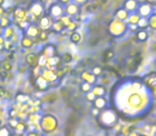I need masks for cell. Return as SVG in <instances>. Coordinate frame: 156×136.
I'll use <instances>...</instances> for the list:
<instances>
[{"label":"cell","instance_id":"1","mask_svg":"<svg viewBox=\"0 0 156 136\" xmlns=\"http://www.w3.org/2000/svg\"><path fill=\"white\" fill-rule=\"evenodd\" d=\"M117 115L111 110H105L100 114V120L105 125H112L117 122Z\"/></svg>","mask_w":156,"mask_h":136},{"label":"cell","instance_id":"2","mask_svg":"<svg viewBox=\"0 0 156 136\" xmlns=\"http://www.w3.org/2000/svg\"><path fill=\"white\" fill-rule=\"evenodd\" d=\"M125 30H126V25L124 24V22H121V20H118V19L112 20L110 26H109V31L115 36L122 35Z\"/></svg>","mask_w":156,"mask_h":136},{"label":"cell","instance_id":"3","mask_svg":"<svg viewBox=\"0 0 156 136\" xmlns=\"http://www.w3.org/2000/svg\"><path fill=\"white\" fill-rule=\"evenodd\" d=\"M49 14L51 17L60 19L63 16V14H64V8L60 3H52L49 9Z\"/></svg>","mask_w":156,"mask_h":136},{"label":"cell","instance_id":"4","mask_svg":"<svg viewBox=\"0 0 156 136\" xmlns=\"http://www.w3.org/2000/svg\"><path fill=\"white\" fill-rule=\"evenodd\" d=\"M79 8L80 7H78L76 3L71 2V3H69V5H65L64 13H66V15L69 16V17H74V16H76L77 14L80 13V9H79Z\"/></svg>","mask_w":156,"mask_h":136},{"label":"cell","instance_id":"5","mask_svg":"<svg viewBox=\"0 0 156 136\" xmlns=\"http://www.w3.org/2000/svg\"><path fill=\"white\" fill-rule=\"evenodd\" d=\"M127 102L128 105H130L132 108H139L141 105V103H142V97L138 93H133L128 97Z\"/></svg>","mask_w":156,"mask_h":136},{"label":"cell","instance_id":"6","mask_svg":"<svg viewBox=\"0 0 156 136\" xmlns=\"http://www.w3.org/2000/svg\"><path fill=\"white\" fill-rule=\"evenodd\" d=\"M138 14L140 15V17H149L152 14V5L150 3L145 2V3H141L138 7Z\"/></svg>","mask_w":156,"mask_h":136},{"label":"cell","instance_id":"7","mask_svg":"<svg viewBox=\"0 0 156 136\" xmlns=\"http://www.w3.org/2000/svg\"><path fill=\"white\" fill-rule=\"evenodd\" d=\"M80 78H81V80H83V82H87V83H89V84H91V85H93V84H95V83H96V77L94 76L92 72L88 71V70H85V71L81 72Z\"/></svg>","mask_w":156,"mask_h":136},{"label":"cell","instance_id":"8","mask_svg":"<svg viewBox=\"0 0 156 136\" xmlns=\"http://www.w3.org/2000/svg\"><path fill=\"white\" fill-rule=\"evenodd\" d=\"M138 7H139V3L137 2V0H125L123 8L128 13H135L138 10Z\"/></svg>","mask_w":156,"mask_h":136},{"label":"cell","instance_id":"9","mask_svg":"<svg viewBox=\"0 0 156 136\" xmlns=\"http://www.w3.org/2000/svg\"><path fill=\"white\" fill-rule=\"evenodd\" d=\"M61 61H62V60H61V56L55 55V56H52V58H47V62H46V64L48 65V67L50 68V70H54V71H56V67L60 64Z\"/></svg>","mask_w":156,"mask_h":136},{"label":"cell","instance_id":"10","mask_svg":"<svg viewBox=\"0 0 156 136\" xmlns=\"http://www.w3.org/2000/svg\"><path fill=\"white\" fill-rule=\"evenodd\" d=\"M115 18H117L118 20L125 22V20H127L128 16H129V13H128V12L126 11V10L124 9L123 7H122V8H119V9L115 11Z\"/></svg>","mask_w":156,"mask_h":136},{"label":"cell","instance_id":"11","mask_svg":"<svg viewBox=\"0 0 156 136\" xmlns=\"http://www.w3.org/2000/svg\"><path fill=\"white\" fill-rule=\"evenodd\" d=\"M92 93L95 95V97H104L106 95L107 91H106V87L104 85H101V84H96L92 87Z\"/></svg>","mask_w":156,"mask_h":136},{"label":"cell","instance_id":"12","mask_svg":"<svg viewBox=\"0 0 156 136\" xmlns=\"http://www.w3.org/2000/svg\"><path fill=\"white\" fill-rule=\"evenodd\" d=\"M51 26V19H50L49 16H43L40 19V27H41L42 30H48Z\"/></svg>","mask_w":156,"mask_h":136},{"label":"cell","instance_id":"13","mask_svg":"<svg viewBox=\"0 0 156 136\" xmlns=\"http://www.w3.org/2000/svg\"><path fill=\"white\" fill-rule=\"evenodd\" d=\"M43 78L45 79L47 82H51V81H55L57 80V75H56V71H54V70H45V71L43 72Z\"/></svg>","mask_w":156,"mask_h":136},{"label":"cell","instance_id":"14","mask_svg":"<svg viewBox=\"0 0 156 136\" xmlns=\"http://www.w3.org/2000/svg\"><path fill=\"white\" fill-rule=\"evenodd\" d=\"M94 103V108H98V110H102L105 108V106L107 105V100L104 97H96L95 100L93 101Z\"/></svg>","mask_w":156,"mask_h":136},{"label":"cell","instance_id":"15","mask_svg":"<svg viewBox=\"0 0 156 136\" xmlns=\"http://www.w3.org/2000/svg\"><path fill=\"white\" fill-rule=\"evenodd\" d=\"M45 52H44V56L45 58H52V56L56 55V47H55L52 44H49L45 47Z\"/></svg>","mask_w":156,"mask_h":136},{"label":"cell","instance_id":"16","mask_svg":"<svg viewBox=\"0 0 156 136\" xmlns=\"http://www.w3.org/2000/svg\"><path fill=\"white\" fill-rule=\"evenodd\" d=\"M81 38H83V36H81V34L79 32H76V31H74V32L71 33V35H69V39H71V43L74 44V45H76V44H79L81 41Z\"/></svg>","mask_w":156,"mask_h":136},{"label":"cell","instance_id":"17","mask_svg":"<svg viewBox=\"0 0 156 136\" xmlns=\"http://www.w3.org/2000/svg\"><path fill=\"white\" fill-rule=\"evenodd\" d=\"M136 37H137V39H138L139 41H142V43H144V41H147L149 34H147V32L145 30H140V31L138 30L136 32Z\"/></svg>","mask_w":156,"mask_h":136},{"label":"cell","instance_id":"18","mask_svg":"<svg viewBox=\"0 0 156 136\" xmlns=\"http://www.w3.org/2000/svg\"><path fill=\"white\" fill-rule=\"evenodd\" d=\"M137 26L140 30H145L147 28H149V19L147 17H140L139 22H137Z\"/></svg>","mask_w":156,"mask_h":136},{"label":"cell","instance_id":"19","mask_svg":"<svg viewBox=\"0 0 156 136\" xmlns=\"http://www.w3.org/2000/svg\"><path fill=\"white\" fill-rule=\"evenodd\" d=\"M64 25L60 22V19H57L56 22L52 24V29H54L55 32H58V33H61L63 30H64Z\"/></svg>","mask_w":156,"mask_h":136},{"label":"cell","instance_id":"20","mask_svg":"<svg viewBox=\"0 0 156 136\" xmlns=\"http://www.w3.org/2000/svg\"><path fill=\"white\" fill-rule=\"evenodd\" d=\"M139 19H140V15H139L138 13H136V12H135V13H132L127 18L129 24H132V25H137V22H139Z\"/></svg>","mask_w":156,"mask_h":136},{"label":"cell","instance_id":"21","mask_svg":"<svg viewBox=\"0 0 156 136\" xmlns=\"http://www.w3.org/2000/svg\"><path fill=\"white\" fill-rule=\"evenodd\" d=\"M149 19V27L153 30H156V13H153L147 17Z\"/></svg>","mask_w":156,"mask_h":136},{"label":"cell","instance_id":"22","mask_svg":"<svg viewBox=\"0 0 156 136\" xmlns=\"http://www.w3.org/2000/svg\"><path fill=\"white\" fill-rule=\"evenodd\" d=\"M37 60L39 58H37V54L34 53H30L27 55V62H28L29 65H35L37 63Z\"/></svg>","mask_w":156,"mask_h":136},{"label":"cell","instance_id":"23","mask_svg":"<svg viewBox=\"0 0 156 136\" xmlns=\"http://www.w3.org/2000/svg\"><path fill=\"white\" fill-rule=\"evenodd\" d=\"M32 12L34 13L35 16H40L43 13V7L41 5V3H35L32 8Z\"/></svg>","mask_w":156,"mask_h":136},{"label":"cell","instance_id":"24","mask_svg":"<svg viewBox=\"0 0 156 136\" xmlns=\"http://www.w3.org/2000/svg\"><path fill=\"white\" fill-rule=\"evenodd\" d=\"M92 87L93 86H92L91 84H89V83H87V82H83V84L80 85V91L81 93L88 94L92 91Z\"/></svg>","mask_w":156,"mask_h":136},{"label":"cell","instance_id":"25","mask_svg":"<svg viewBox=\"0 0 156 136\" xmlns=\"http://www.w3.org/2000/svg\"><path fill=\"white\" fill-rule=\"evenodd\" d=\"M61 60H62L63 63H65V64H69V63H71L72 61H73V54L69 53V52H65V53H63L62 56H61Z\"/></svg>","mask_w":156,"mask_h":136},{"label":"cell","instance_id":"26","mask_svg":"<svg viewBox=\"0 0 156 136\" xmlns=\"http://www.w3.org/2000/svg\"><path fill=\"white\" fill-rule=\"evenodd\" d=\"M28 35H30V36H32V37L40 35V30H39V28H37V27H35V26L30 27V28L28 29Z\"/></svg>","mask_w":156,"mask_h":136},{"label":"cell","instance_id":"27","mask_svg":"<svg viewBox=\"0 0 156 136\" xmlns=\"http://www.w3.org/2000/svg\"><path fill=\"white\" fill-rule=\"evenodd\" d=\"M92 74L95 77H100L103 75V68L101 66H94L92 68Z\"/></svg>","mask_w":156,"mask_h":136},{"label":"cell","instance_id":"28","mask_svg":"<svg viewBox=\"0 0 156 136\" xmlns=\"http://www.w3.org/2000/svg\"><path fill=\"white\" fill-rule=\"evenodd\" d=\"M77 28H78V24L76 22H74V20H72V22L65 27V29H66L67 31H72V32H74Z\"/></svg>","mask_w":156,"mask_h":136},{"label":"cell","instance_id":"29","mask_svg":"<svg viewBox=\"0 0 156 136\" xmlns=\"http://www.w3.org/2000/svg\"><path fill=\"white\" fill-rule=\"evenodd\" d=\"M72 20H73V19H72V17H69V16H67V15H63L62 17L60 18V22L64 25V27H66L67 25L72 22Z\"/></svg>","mask_w":156,"mask_h":136},{"label":"cell","instance_id":"30","mask_svg":"<svg viewBox=\"0 0 156 136\" xmlns=\"http://www.w3.org/2000/svg\"><path fill=\"white\" fill-rule=\"evenodd\" d=\"M73 2L76 3L78 7H83V5H86L89 2V0H73Z\"/></svg>","mask_w":156,"mask_h":136},{"label":"cell","instance_id":"31","mask_svg":"<svg viewBox=\"0 0 156 136\" xmlns=\"http://www.w3.org/2000/svg\"><path fill=\"white\" fill-rule=\"evenodd\" d=\"M86 97H87V99L89 100V101H91V102H93L94 100H95V98H96V97H95V95H94V94L92 93V91H90V93H88Z\"/></svg>","mask_w":156,"mask_h":136},{"label":"cell","instance_id":"32","mask_svg":"<svg viewBox=\"0 0 156 136\" xmlns=\"http://www.w3.org/2000/svg\"><path fill=\"white\" fill-rule=\"evenodd\" d=\"M128 29H129L130 31H132V32H137V31H138V26H137V25H132V24H129L128 25Z\"/></svg>","mask_w":156,"mask_h":136},{"label":"cell","instance_id":"33","mask_svg":"<svg viewBox=\"0 0 156 136\" xmlns=\"http://www.w3.org/2000/svg\"><path fill=\"white\" fill-rule=\"evenodd\" d=\"M133 88L134 89H141L142 88V84L140 82H134L133 83Z\"/></svg>","mask_w":156,"mask_h":136},{"label":"cell","instance_id":"34","mask_svg":"<svg viewBox=\"0 0 156 136\" xmlns=\"http://www.w3.org/2000/svg\"><path fill=\"white\" fill-rule=\"evenodd\" d=\"M113 55H115V54H113V52L110 51V50H108V51H107L106 53H105V58H106L107 60H110V58H112Z\"/></svg>","mask_w":156,"mask_h":136},{"label":"cell","instance_id":"35","mask_svg":"<svg viewBox=\"0 0 156 136\" xmlns=\"http://www.w3.org/2000/svg\"><path fill=\"white\" fill-rule=\"evenodd\" d=\"M71 2H72V0H59V3H60L61 5H66Z\"/></svg>","mask_w":156,"mask_h":136},{"label":"cell","instance_id":"36","mask_svg":"<svg viewBox=\"0 0 156 136\" xmlns=\"http://www.w3.org/2000/svg\"><path fill=\"white\" fill-rule=\"evenodd\" d=\"M92 114H93L94 116H98V115L101 114V112H100V110H98V108H92Z\"/></svg>","mask_w":156,"mask_h":136},{"label":"cell","instance_id":"37","mask_svg":"<svg viewBox=\"0 0 156 136\" xmlns=\"http://www.w3.org/2000/svg\"><path fill=\"white\" fill-rule=\"evenodd\" d=\"M98 3L102 5H105L108 3V0H98Z\"/></svg>","mask_w":156,"mask_h":136},{"label":"cell","instance_id":"38","mask_svg":"<svg viewBox=\"0 0 156 136\" xmlns=\"http://www.w3.org/2000/svg\"><path fill=\"white\" fill-rule=\"evenodd\" d=\"M137 2L138 3H145V2H147V0H137Z\"/></svg>","mask_w":156,"mask_h":136},{"label":"cell","instance_id":"39","mask_svg":"<svg viewBox=\"0 0 156 136\" xmlns=\"http://www.w3.org/2000/svg\"><path fill=\"white\" fill-rule=\"evenodd\" d=\"M147 1L151 3H156V0H147Z\"/></svg>","mask_w":156,"mask_h":136}]
</instances>
